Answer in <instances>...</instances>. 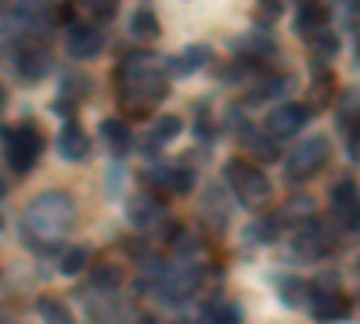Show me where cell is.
Listing matches in <instances>:
<instances>
[{
  "label": "cell",
  "mask_w": 360,
  "mask_h": 324,
  "mask_svg": "<svg viewBox=\"0 0 360 324\" xmlns=\"http://www.w3.org/2000/svg\"><path fill=\"white\" fill-rule=\"evenodd\" d=\"M166 94V79L162 65L148 54H134L119 69V98L134 115H144V108H152Z\"/></svg>",
  "instance_id": "cell-1"
},
{
  "label": "cell",
  "mask_w": 360,
  "mask_h": 324,
  "mask_svg": "<svg viewBox=\"0 0 360 324\" xmlns=\"http://www.w3.org/2000/svg\"><path fill=\"white\" fill-rule=\"evenodd\" d=\"M72 223H76V205L62 191H47L25 209V234H33L40 242L62 238V234H69Z\"/></svg>",
  "instance_id": "cell-2"
},
{
  "label": "cell",
  "mask_w": 360,
  "mask_h": 324,
  "mask_svg": "<svg viewBox=\"0 0 360 324\" xmlns=\"http://www.w3.org/2000/svg\"><path fill=\"white\" fill-rule=\"evenodd\" d=\"M227 181H231L234 195L242 198V205H249V209H259V205L270 202V181L259 166L234 159V162H227Z\"/></svg>",
  "instance_id": "cell-3"
},
{
  "label": "cell",
  "mask_w": 360,
  "mask_h": 324,
  "mask_svg": "<svg viewBox=\"0 0 360 324\" xmlns=\"http://www.w3.org/2000/svg\"><path fill=\"white\" fill-rule=\"evenodd\" d=\"M0 137H4V155H8V166H11L15 173H25L29 166L40 159L44 137H40L37 127L22 123V127H15V130H4Z\"/></svg>",
  "instance_id": "cell-4"
},
{
  "label": "cell",
  "mask_w": 360,
  "mask_h": 324,
  "mask_svg": "<svg viewBox=\"0 0 360 324\" xmlns=\"http://www.w3.org/2000/svg\"><path fill=\"white\" fill-rule=\"evenodd\" d=\"M324 162H328V141L324 137H307L292 148L285 173L292 176V181H307V176H314Z\"/></svg>",
  "instance_id": "cell-5"
},
{
  "label": "cell",
  "mask_w": 360,
  "mask_h": 324,
  "mask_svg": "<svg viewBox=\"0 0 360 324\" xmlns=\"http://www.w3.org/2000/svg\"><path fill=\"white\" fill-rule=\"evenodd\" d=\"M307 119H310V108H307V105H278L274 112L266 115V134L285 141V137H292V134L303 130Z\"/></svg>",
  "instance_id": "cell-6"
},
{
  "label": "cell",
  "mask_w": 360,
  "mask_h": 324,
  "mask_svg": "<svg viewBox=\"0 0 360 324\" xmlns=\"http://www.w3.org/2000/svg\"><path fill=\"white\" fill-rule=\"evenodd\" d=\"M332 234H328V227H321V223H303L299 227V234H295V249H299V256L303 259H324L328 252H332Z\"/></svg>",
  "instance_id": "cell-7"
},
{
  "label": "cell",
  "mask_w": 360,
  "mask_h": 324,
  "mask_svg": "<svg viewBox=\"0 0 360 324\" xmlns=\"http://www.w3.org/2000/svg\"><path fill=\"white\" fill-rule=\"evenodd\" d=\"M148 184H155L166 195H188L195 188V173L188 166H176V169H148Z\"/></svg>",
  "instance_id": "cell-8"
},
{
  "label": "cell",
  "mask_w": 360,
  "mask_h": 324,
  "mask_svg": "<svg viewBox=\"0 0 360 324\" xmlns=\"http://www.w3.org/2000/svg\"><path fill=\"white\" fill-rule=\"evenodd\" d=\"M101 51H105V33L98 25H72V33H69L72 58H98Z\"/></svg>",
  "instance_id": "cell-9"
},
{
  "label": "cell",
  "mask_w": 360,
  "mask_h": 324,
  "mask_svg": "<svg viewBox=\"0 0 360 324\" xmlns=\"http://www.w3.org/2000/svg\"><path fill=\"white\" fill-rule=\"evenodd\" d=\"M127 213H130V223H134V227H141V231H152L155 223H162V220H166L162 202H159V198H152V195H137V198H130Z\"/></svg>",
  "instance_id": "cell-10"
},
{
  "label": "cell",
  "mask_w": 360,
  "mask_h": 324,
  "mask_svg": "<svg viewBox=\"0 0 360 324\" xmlns=\"http://www.w3.org/2000/svg\"><path fill=\"white\" fill-rule=\"evenodd\" d=\"M86 152H90L86 130L79 123H65L62 134H58V155L69 159V162H79V159H86Z\"/></svg>",
  "instance_id": "cell-11"
},
{
  "label": "cell",
  "mask_w": 360,
  "mask_h": 324,
  "mask_svg": "<svg viewBox=\"0 0 360 324\" xmlns=\"http://www.w3.org/2000/svg\"><path fill=\"white\" fill-rule=\"evenodd\" d=\"M314 317L317 320H342V317H349V299L342 292L321 288V292H314Z\"/></svg>",
  "instance_id": "cell-12"
},
{
  "label": "cell",
  "mask_w": 360,
  "mask_h": 324,
  "mask_svg": "<svg viewBox=\"0 0 360 324\" xmlns=\"http://www.w3.org/2000/svg\"><path fill=\"white\" fill-rule=\"evenodd\" d=\"M332 209L335 216L346 223V231H356V184L353 181H339L332 191Z\"/></svg>",
  "instance_id": "cell-13"
},
{
  "label": "cell",
  "mask_w": 360,
  "mask_h": 324,
  "mask_svg": "<svg viewBox=\"0 0 360 324\" xmlns=\"http://www.w3.org/2000/svg\"><path fill=\"white\" fill-rule=\"evenodd\" d=\"M101 137L108 141V148H112L115 155H127L130 144H134V134H130V127H127L123 119H105V123H101Z\"/></svg>",
  "instance_id": "cell-14"
},
{
  "label": "cell",
  "mask_w": 360,
  "mask_h": 324,
  "mask_svg": "<svg viewBox=\"0 0 360 324\" xmlns=\"http://www.w3.org/2000/svg\"><path fill=\"white\" fill-rule=\"evenodd\" d=\"M324 18H328V11H324V4L321 0H299V15H295V25H299V33H321L324 29Z\"/></svg>",
  "instance_id": "cell-15"
},
{
  "label": "cell",
  "mask_w": 360,
  "mask_h": 324,
  "mask_svg": "<svg viewBox=\"0 0 360 324\" xmlns=\"http://www.w3.org/2000/svg\"><path fill=\"white\" fill-rule=\"evenodd\" d=\"M18 69H22L25 79H44V76L51 72V54L40 51V47L25 51V54H22V62H18Z\"/></svg>",
  "instance_id": "cell-16"
},
{
  "label": "cell",
  "mask_w": 360,
  "mask_h": 324,
  "mask_svg": "<svg viewBox=\"0 0 360 324\" xmlns=\"http://www.w3.org/2000/svg\"><path fill=\"white\" fill-rule=\"evenodd\" d=\"M130 33H134L137 40H155V37H159V18H155V11L137 8L134 18H130Z\"/></svg>",
  "instance_id": "cell-17"
},
{
  "label": "cell",
  "mask_w": 360,
  "mask_h": 324,
  "mask_svg": "<svg viewBox=\"0 0 360 324\" xmlns=\"http://www.w3.org/2000/svg\"><path fill=\"white\" fill-rule=\"evenodd\" d=\"M205 62H209V51L205 47H188L180 58H173V62H169V72L173 76H184V72H191V69H198Z\"/></svg>",
  "instance_id": "cell-18"
},
{
  "label": "cell",
  "mask_w": 360,
  "mask_h": 324,
  "mask_svg": "<svg viewBox=\"0 0 360 324\" xmlns=\"http://www.w3.org/2000/svg\"><path fill=\"white\" fill-rule=\"evenodd\" d=\"M209 324H242V306L238 303H213L205 310Z\"/></svg>",
  "instance_id": "cell-19"
},
{
  "label": "cell",
  "mask_w": 360,
  "mask_h": 324,
  "mask_svg": "<svg viewBox=\"0 0 360 324\" xmlns=\"http://www.w3.org/2000/svg\"><path fill=\"white\" fill-rule=\"evenodd\" d=\"M176 134H180V119H176V115H162V119L152 127V134H148V141H152V144H166Z\"/></svg>",
  "instance_id": "cell-20"
},
{
  "label": "cell",
  "mask_w": 360,
  "mask_h": 324,
  "mask_svg": "<svg viewBox=\"0 0 360 324\" xmlns=\"http://www.w3.org/2000/svg\"><path fill=\"white\" fill-rule=\"evenodd\" d=\"M37 310L44 313V320H47V324H72L69 310H65L62 303H58V299H47V296H44V299L37 303Z\"/></svg>",
  "instance_id": "cell-21"
},
{
  "label": "cell",
  "mask_w": 360,
  "mask_h": 324,
  "mask_svg": "<svg viewBox=\"0 0 360 324\" xmlns=\"http://www.w3.org/2000/svg\"><path fill=\"white\" fill-rule=\"evenodd\" d=\"M292 86V79H285V76H270V79H263V86H256L252 91V101H266V98H278V94H285Z\"/></svg>",
  "instance_id": "cell-22"
},
{
  "label": "cell",
  "mask_w": 360,
  "mask_h": 324,
  "mask_svg": "<svg viewBox=\"0 0 360 324\" xmlns=\"http://www.w3.org/2000/svg\"><path fill=\"white\" fill-rule=\"evenodd\" d=\"M86 256H90V249H83V245H76V249H69L65 256H62V274H69V278H76L83 267H86Z\"/></svg>",
  "instance_id": "cell-23"
},
{
  "label": "cell",
  "mask_w": 360,
  "mask_h": 324,
  "mask_svg": "<svg viewBox=\"0 0 360 324\" xmlns=\"http://www.w3.org/2000/svg\"><path fill=\"white\" fill-rule=\"evenodd\" d=\"M274 238H278V216L259 220V223H252V231H249V242H274Z\"/></svg>",
  "instance_id": "cell-24"
},
{
  "label": "cell",
  "mask_w": 360,
  "mask_h": 324,
  "mask_svg": "<svg viewBox=\"0 0 360 324\" xmlns=\"http://www.w3.org/2000/svg\"><path fill=\"white\" fill-rule=\"evenodd\" d=\"M119 281H123L119 267H98L94 278H90V285H94V288H119Z\"/></svg>",
  "instance_id": "cell-25"
},
{
  "label": "cell",
  "mask_w": 360,
  "mask_h": 324,
  "mask_svg": "<svg viewBox=\"0 0 360 324\" xmlns=\"http://www.w3.org/2000/svg\"><path fill=\"white\" fill-rule=\"evenodd\" d=\"M281 296H285L288 303H299V299H303V281H295V278L281 281Z\"/></svg>",
  "instance_id": "cell-26"
},
{
  "label": "cell",
  "mask_w": 360,
  "mask_h": 324,
  "mask_svg": "<svg viewBox=\"0 0 360 324\" xmlns=\"http://www.w3.org/2000/svg\"><path fill=\"white\" fill-rule=\"evenodd\" d=\"M317 47L324 51V58H332V54L339 51V40H335V37H328V33H317Z\"/></svg>",
  "instance_id": "cell-27"
},
{
  "label": "cell",
  "mask_w": 360,
  "mask_h": 324,
  "mask_svg": "<svg viewBox=\"0 0 360 324\" xmlns=\"http://www.w3.org/2000/svg\"><path fill=\"white\" fill-rule=\"evenodd\" d=\"M252 148H256L259 159H274V155H278V148H274V144H270L266 137H263V141H252Z\"/></svg>",
  "instance_id": "cell-28"
},
{
  "label": "cell",
  "mask_w": 360,
  "mask_h": 324,
  "mask_svg": "<svg viewBox=\"0 0 360 324\" xmlns=\"http://www.w3.org/2000/svg\"><path fill=\"white\" fill-rule=\"evenodd\" d=\"M0 105H4V86H0Z\"/></svg>",
  "instance_id": "cell-29"
},
{
  "label": "cell",
  "mask_w": 360,
  "mask_h": 324,
  "mask_svg": "<svg viewBox=\"0 0 360 324\" xmlns=\"http://www.w3.org/2000/svg\"><path fill=\"white\" fill-rule=\"evenodd\" d=\"M0 195H4V184H0Z\"/></svg>",
  "instance_id": "cell-30"
},
{
  "label": "cell",
  "mask_w": 360,
  "mask_h": 324,
  "mask_svg": "<svg viewBox=\"0 0 360 324\" xmlns=\"http://www.w3.org/2000/svg\"><path fill=\"white\" fill-rule=\"evenodd\" d=\"M144 324H155V320H144Z\"/></svg>",
  "instance_id": "cell-31"
},
{
  "label": "cell",
  "mask_w": 360,
  "mask_h": 324,
  "mask_svg": "<svg viewBox=\"0 0 360 324\" xmlns=\"http://www.w3.org/2000/svg\"><path fill=\"white\" fill-rule=\"evenodd\" d=\"M0 227H4V220H0Z\"/></svg>",
  "instance_id": "cell-32"
}]
</instances>
